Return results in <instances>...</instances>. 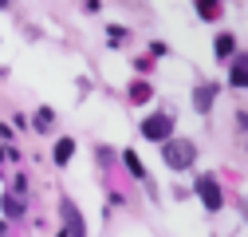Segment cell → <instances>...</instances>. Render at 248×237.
Returning <instances> with one entry per match:
<instances>
[{"label":"cell","instance_id":"cell-1","mask_svg":"<svg viewBox=\"0 0 248 237\" xmlns=\"http://www.w3.org/2000/svg\"><path fill=\"white\" fill-rule=\"evenodd\" d=\"M162 158H166L170 170H189L193 158H197V146L189 138H166L162 142Z\"/></svg>","mask_w":248,"mask_h":237},{"label":"cell","instance_id":"cell-2","mask_svg":"<svg viewBox=\"0 0 248 237\" xmlns=\"http://www.w3.org/2000/svg\"><path fill=\"white\" fill-rule=\"evenodd\" d=\"M170 131H173V115H166V111L150 115L146 123H142V135H146L150 142H166V138H170Z\"/></svg>","mask_w":248,"mask_h":237},{"label":"cell","instance_id":"cell-3","mask_svg":"<svg viewBox=\"0 0 248 237\" xmlns=\"http://www.w3.org/2000/svg\"><path fill=\"white\" fill-rule=\"evenodd\" d=\"M197 194H201V202H205V210H221V202H225L213 174H201V178H197Z\"/></svg>","mask_w":248,"mask_h":237},{"label":"cell","instance_id":"cell-4","mask_svg":"<svg viewBox=\"0 0 248 237\" xmlns=\"http://www.w3.org/2000/svg\"><path fill=\"white\" fill-rule=\"evenodd\" d=\"M213 99H217V87H213V83H201L197 91H193V107H197V111H209Z\"/></svg>","mask_w":248,"mask_h":237},{"label":"cell","instance_id":"cell-5","mask_svg":"<svg viewBox=\"0 0 248 237\" xmlns=\"http://www.w3.org/2000/svg\"><path fill=\"white\" fill-rule=\"evenodd\" d=\"M213 51H217V59H229V55L236 51V40H232V32H221V36H217Z\"/></svg>","mask_w":248,"mask_h":237},{"label":"cell","instance_id":"cell-6","mask_svg":"<svg viewBox=\"0 0 248 237\" xmlns=\"http://www.w3.org/2000/svg\"><path fill=\"white\" fill-rule=\"evenodd\" d=\"M193 8H197L201 20H217L221 16V0H193Z\"/></svg>","mask_w":248,"mask_h":237},{"label":"cell","instance_id":"cell-7","mask_svg":"<svg viewBox=\"0 0 248 237\" xmlns=\"http://www.w3.org/2000/svg\"><path fill=\"white\" fill-rule=\"evenodd\" d=\"M71 154H75V138H59V142H55V162H59V166H67Z\"/></svg>","mask_w":248,"mask_h":237},{"label":"cell","instance_id":"cell-8","mask_svg":"<svg viewBox=\"0 0 248 237\" xmlns=\"http://www.w3.org/2000/svg\"><path fill=\"white\" fill-rule=\"evenodd\" d=\"M130 99H134V103H146V99H150V83L134 79V83H130Z\"/></svg>","mask_w":248,"mask_h":237},{"label":"cell","instance_id":"cell-9","mask_svg":"<svg viewBox=\"0 0 248 237\" xmlns=\"http://www.w3.org/2000/svg\"><path fill=\"white\" fill-rule=\"evenodd\" d=\"M126 166H130V174H134V178H146V170H142V158H138L134 151H126Z\"/></svg>","mask_w":248,"mask_h":237},{"label":"cell","instance_id":"cell-10","mask_svg":"<svg viewBox=\"0 0 248 237\" xmlns=\"http://www.w3.org/2000/svg\"><path fill=\"white\" fill-rule=\"evenodd\" d=\"M20 210H24V202L8 194V198H4V214H20Z\"/></svg>","mask_w":248,"mask_h":237},{"label":"cell","instance_id":"cell-11","mask_svg":"<svg viewBox=\"0 0 248 237\" xmlns=\"http://www.w3.org/2000/svg\"><path fill=\"white\" fill-rule=\"evenodd\" d=\"M232 87H244V59H236V68H232Z\"/></svg>","mask_w":248,"mask_h":237},{"label":"cell","instance_id":"cell-12","mask_svg":"<svg viewBox=\"0 0 248 237\" xmlns=\"http://www.w3.org/2000/svg\"><path fill=\"white\" fill-rule=\"evenodd\" d=\"M47 123H51V111H47V107H44V111H40V115H36V127H40V131H44V127H47Z\"/></svg>","mask_w":248,"mask_h":237},{"label":"cell","instance_id":"cell-13","mask_svg":"<svg viewBox=\"0 0 248 237\" xmlns=\"http://www.w3.org/2000/svg\"><path fill=\"white\" fill-rule=\"evenodd\" d=\"M122 36H126V28H118V24H114V28H110V44H122Z\"/></svg>","mask_w":248,"mask_h":237},{"label":"cell","instance_id":"cell-14","mask_svg":"<svg viewBox=\"0 0 248 237\" xmlns=\"http://www.w3.org/2000/svg\"><path fill=\"white\" fill-rule=\"evenodd\" d=\"M0 8H8V0H0Z\"/></svg>","mask_w":248,"mask_h":237}]
</instances>
